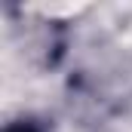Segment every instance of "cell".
<instances>
[{
	"label": "cell",
	"mask_w": 132,
	"mask_h": 132,
	"mask_svg": "<svg viewBox=\"0 0 132 132\" xmlns=\"http://www.w3.org/2000/svg\"><path fill=\"white\" fill-rule=\"evenodd\" d=\"M6 132H40V129H37L34 123H25V120H22V123H12Z\"/></svg>",
	"instance_id": "6da1fadb"
}]
</instances>
